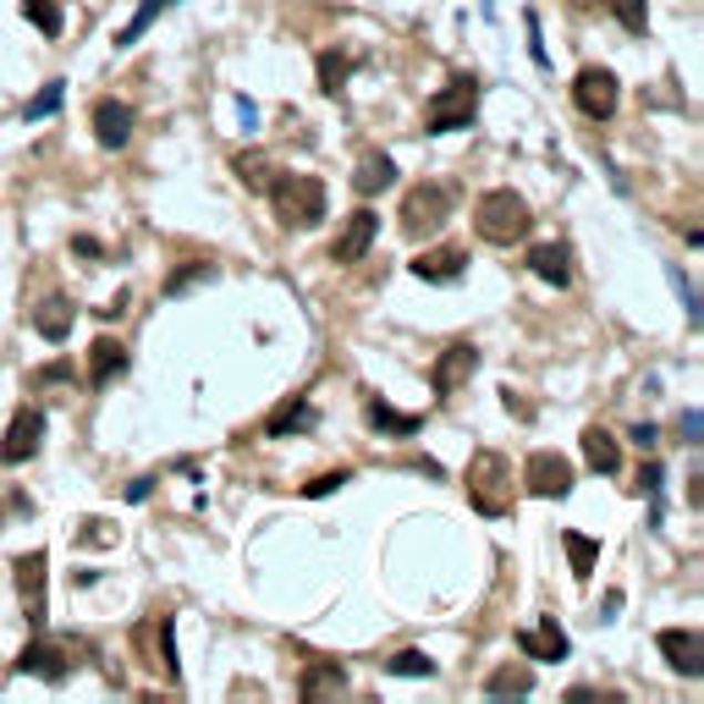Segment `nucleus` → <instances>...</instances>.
I'll use <instances>...</instances> for the list:
<instances>
[{
    "label": "nucleus",
    "mask_w": 704,
    "mask_h": 704,
    "mask_svg": "<svg viewBox=\"0 0 704 704\" xmlns=\"http://www.w3.org/2000/svg\"><path fill=\"white\" fill-rule=\"evenodd\" d=\"M271 204H276V221L292 226V232L319 226L325 221V182L319 176H303V171L271 176Z\"/></svg>",
    "instance_id": "nucleus-3"
},
{
    "label": "nucleus",
    "mask_w": 704,
    "mask_h": 704,
    "mask_svg": "<svg viewBox=\"0 0 704 704\" xmlns=\"http://www.w3.org/2000/svg\"><path fill=\"white\" fill-rule=\"evenodd\" d=\"M583 462H589V473H616L622 468V446H616V435L605 424L583 429Z\"/></svg>",
    "instance_id": "nucleus-19"
},
{
    "label": "nucleus",
    "mask_w": 704,
    "mask_h": 704,
    "mask_svg": "<svg viewBox=\"0 0 704 704\" xmlns=\"http://www.w3.org/2000/svg\"><path fill=\"white\" fill-rule=\"evenodd\" d=\"M567 562H572V578H578V583H583V578H589V572H594V562H600V545H594V540H589V534H572V529H567Z\"/></svg>",
    "instance_id": "nucleus-25"
},
{
    "label": "nucleus",
    "mask_w": 704,
    "mask_h": 704,
    "mask_svg": "<svg viewBox=\"0 0 704 704\" xmlns=\"http://www.w3.org/2000/svg\"><path fill=\"white\" fill-rule=\"evenodd\" d=\"M94 139L105 143V149H122V143L133 139V105L100 100V105H94Z\"/></svg>",
    "instance_id": "nucleus-16"
},
{
    "label": "nucleus",
    "mask_w": 704,
    "mask_h": 704,
    "mask_svg": "<svg viewBox=\"0 0 704 704\" xmlns=\"http://www.w3.org/2000/svg\"><path fill=\"white\" fill-rule=\"evenodd\" d=\"M127 364H133V353H127L116 336L94 341V347H89V386H111L116 375H127Z\"/></svg>",
    "instance_id": "nucleus-15"
},
{
    "label": "nucleus",
    "mask_w": 704,
    "mask_h": 704,
    "mask_svg": "<svg viewBox=\"0 0 704 704\" xmlns=\"http://www.w3.org/2000/svg\"><path fill=\"white\" fill-rule=\"evenodd\" d=\"M655 644L672 661V672H683V677H700L704 672V633H694V628H661Z\"/></svg>",
    "instance_id": "nucleus-12"
},
{
    "label": "nucleus",
    "mask_w": 704,
    "mask_h": 704,
    "mask_svg": "<svg viewBox=\"0 0 704 704\" xmlns=\"http://www.w3.org/2000/svg\"><path fill=\"white\" fill-rule=\"evenodd\" d=\"M451 210H457V182H440V176L414 182L408 198H402V232L408 237H429V232H440V221Z\"/></svg>",
    "instance_id": "nucleus-4"
},
{
    "label": "nucleus",
    "mask_w": 704,
    "mask_h": 704,
    "mask_svg": "<svg viewBox=\"0 0 704 704\" xmlns=\"http://www.w3.org/2000/svg\"><path fill=\"white\" fill-rule=\"evenodd\" d=\"M83 540H94V545H116V529H111V523H89V529L78 534V545H83Z\"/></svg>",
    "instance_id": "nucleus-36"
},
{
    "label": "nucleus",
    "mask_w": 704,
    "mask_h": 704,
    "mask_svg": "<svg viewBox=\"0 0 704 704\" xmlns=\"http://www.w3.org/2000/svg\"><path fill=\"white\" fill-rule=\"evenodd\" d=\"M529 221H534V210H529V198L512 193V187H490V193L473 204V232H479L484 243H496V248L523 243V237H529Z\"/></svg>",
    "instance_id": "nucleus-1"
},
{
    "label": "nucleus",
    "mask_w": 704,
    "mask_h": 704,
    "mask_svg": "<svg viewBox=\"0 0 704 704\" xmlns=\"http://www.w3.org/2000/svg\"><path fill=\"white\" fill-rule=\"evenodd\" d=\"M462 265H468V254L446 243V248H429V254L414 259V276H419V282H457V276H462Z\"/></svg>",
    "instance_id": "nucleus-20"
},
{
    "label": "nucleus",
    "mask_w": 704,
    "mask_h": 704,
    "mask_svg": "<svg viewBox=\"0 0 704 704\" xmlns=\"http://www.w3.org/2000/svg\"><path fill=\"white\" fill-rule=\"evenodd\" d=\"M341 83H347V55L341 50H325L319 55V89L325 94H341Z\"/></svg>",
    "instance_id": "nucleus-29"
},
{
    "label": "nucleus",
    "mask_w": 704,
    "mask_h": 704,
    "mask_svg": "<svg viewBox=\"0 0 704 704\" xmlns=\"http://www.w3.org/2000/svg\"><path fill=\"white\" fill-rule=\"evenodd\" d=\"M523 265H529V271H534L540 282L572 286V248H567V243H534Z\"/></svg>",
    "instance_id": "nucleus-14"
},
{
    "label": "nucleus",
    "mask_w": 704,
    "mask_h": 704,
    "mask_svg": "<svg viewBox=\"0 0 704 704\" xmlns=\"http://www.w3.org/2000/svg\"><path fill=\"white\" fill-rule=\"evenodd\" d=\"M369 424H375V429H391V435H419L424 429L419 414H391L386 402H369Z\"/></svg>",
    "instance_id": "nucleus-26"
},
{
    "label": "nucleus",
    "mask_w": 704,
    "mask_h": 704,
    "mask_svg": "<svg viewBox=\"0 0 704 704\" xmlns=\"http://www.w3.org/2000/svg\"><path fill=\"white\" fill-rule=\"evenodd\" d=\"M572 105H578L589 122H611L616 105H622V83H616V72H605V67H583V72L572 78Z\"/></svg>",
    "instance_id": "nucleus-6"
},
{
    "label": "nucleus",
    "mask_w": 704,
    "mask_h": 704,
    "mask_svg": "<svg viewBox=\"0 0 704 704\" xmlns=\"http://www.w3.org/2000/svg\"><path fill=\"white\" fill-rule=\"evenodd\" d=\"M215 276V265L210 259H193L187 271H171V282H165V297H176V292H187L193 282H210Z\"/></svg>",
    "instance_id": "nucleus-32"
},
{
    "label": "nucleus",
    "mask_w": 704,
    "mask_h": 704,
    "mask_svg": "<svg viewBox=\"0 0 704 704\" xmlns=\"http://www.w3.org/2000/svg\"><path fill=\"white\" fill-rule=\"evenodd\" d=\"M39 440H44V414L39 408H17L11 424H6V435H0V462H28L33 451H39Z\"/></svg>",
    "instance_id": "nucleus-8"
},
{
    "label": "nucleus",
    "mask_w": 704,
    "mask_h": 704,
    "mask_svg": "<svg viewBox=\"0 0 704 704\" xmlns=\"http://www.w3.org/2000/svg\"><path fill=\"white\" fill-rule=\"evenodd\" d=\"M479 369V347L473 341H451L446 353H440V364H435V397H451V391H462L468 386V375Z\"/></svg>",
    "instance_id": "nucleus-11"
},
{
    "label": "nucleus",
    "mask_w": 704,
    "mask_h": 704,
    "mask_svg": "<svg viewBox=\"0 0 704 704\" xmlns=\"http://www.w3.org/2000/svg\"><path fill=\"white\" fill-rule=\"evenodd\" d=\"M336 484H347V473H325V479H314V484H303V496H330Z\"/></svg>",
    "instance_id": "nucleus-37"
},
{
    "label": "nucleus",
    "mask_w": 704,
    "mask_h": 704,
    "mask_svg": "<svg viewBox=\"0 0 704 704\" xmlns=\"http://www.w3.org/2000/svg\"><path fill=\"white\" fill-rule=\"evenodd\" d=\"M11 572H17V600H22V616L39 628V622H44V572H50L44 551L17 557V562H11Z\"/></svg>",
    "instance_id": "nucleus-9"
},
{
    "label": "nucleus",
    "mask_w": 704,
    "mask_h": 704,
    "mask_svg": "<svg viewBox=\"0 0 704 704\" xmlns=\"http://www.w3.org/2000/svg\"><path fill=\"white\" fill-rule=\"evenodd\" d=\"M611 11H616V22L628 33H650V6L644 0H611Z\"/></svg>",
    "instance_id": "nucleus-31"
},
{
    "label": "nucleus",
    "mask_w": 704,
    "mask_h": 704,
    "mask_svg": "<svg viewBox=\"0 0 704 704\" xmlns=\"http://www.w3.org/2000/svg\"><path fill=\"white\" fill-rule=\"evenodd\" d=\"M160 11H165V0H143V11L127 22V28H122V33H116V44H133V39H139V33L154 22V17H160Z\"/></svg>",
    "instance_id": "nucleus-34"
},
{
    "label": "nucleus",
    "mask_w": 704,
    "mask_h": 704,
    "mask_svg": "<svg viewBox=\"0 0 704 704\" xmlns=\"http://www.w3.org/2000/svg\"><path fill=\"white\" fill-rule=\"evenodd\" d=\"M72 319H78V314H72L67 297H44V303L33 308V330H39L44 341H67V336H72Z\"/></svg>",
    "instance_id": "nucleus-21"
},
{
    "label": "nucleus",
    "mask_w": 704,
    "mask_h": 704,
    "mask_svg": "<svg viewBox=\"0 0 704 704\" xmlns=\"http://www.w3.org/2000/svg\"><path fill=\"white\" fill-rule=\"evenodd\" d=\"M473 116H479V83H473V78H451V83L429 100L424 133H457V127H473Z\"/></svg>",
    "instance_id": "nucleus-5"
},
{
    "label": "nucleus",
    "mask_w": 704,
    "mask_h": 704,
    "mask_svg": "<svg viewBox=\"0 0 704 704\" xmlns=\"http://www.w3.org/2000/svg\"><path fill=\"white\" fill-rule=\"evenodd\" d=\"M462 484H468L473 512H484V518H507L512 512V468H507L501 451H473Z\"/></svg>",
    "instance_id": "nucleus-2"
},
{
    "label": "nucleus",
    "mask_w": 704,
    "mask_h": 704,
    "mask_svg": "<svg viewBox=\"0 0 704 704\" xmlns=\"http://www.w3.org/2000/svg\"><path fill=\"white\" fill-rule=\"evenodd\" d=\"M72 248H78L83 259H100V243H94V237H72Z\"/></svg>",
    "instance_id": "nucleus-38"
},
{
    "label": "nucleus",
    "mask_w": 704,
    "mask_h": 704,
    "mask_svg": "<svg viewBox=\"0 0 704 704\" xmlns=\"http://www.w3.org/2000/svg\"><path fill=\"white\" fill-rule=\"evenodd\" d=\"M518 644H523V655L529 661H567V633H562V622L557 616H540V628L529 633H518Z\"/></svg>",
    "instance_id": "nucleus-17"
},
{
    "label": "nucleus",
    "mask_w": 704,
    "mask_h": 704,
    "mask_svg": "<svg viewBox=\"0 0 704 704\" xmlns=\"http://www.w3.org/2000/svg\"><path fill=\"white\" fill-rule=\"evenodd\" d=\"M22 17H28L33 28H44L50 39L61 33V6H55V0H22Z\"/></svg>",
    "instance_id": "nucleus-30"
},
{
    "label": "nucleus",
    "mask_w": 704,
    "mask_h": 704,
    "mask_svg": "<svg viewBox=\"0 0 704 704\" xmlns=\"http://www.w3.org/2000/svg\"><path fill=\"white\" fill-rule=\"evenodd\" d=\"M265 429H271V435H292V429H314V408H308L303 397H292V402H286V408H282V414H276L271 424H265Z\"/></svg>",
    "instance_id": "nucleus-27"
},
{
    "label": "nucleus",
    "mask_w": 704,
    "mask_h": 704,
    "mask_svg": "<svg viewBox=\"0 0 704 704\" xmlns=\"http://www.w3.org/2000/svg\"><path fill=\"white\" fill-rule=\"evenodd\" d=\"M232 171H237V176H243V187H254V193H265V187H271V176H276V165H271L259 149L232 154Z\"/></svg>",
    "instance_id": "nucleus-23"
},
{
    "label": "nucleus",
    "mask_w": 704,
    "mask_h": 704,
    "mask_svg": "<svg viewBox=\"0 0 704 704\" xmlns=\"http://www.w3.org/2000/svg\"><path fill=\"white\" fill-rule=\"evenodd\" d=\"M523 484H529V496L562 501V496H572V462L562 451H534L529 468H523Z\"/></svg>",
    "instance_id": "nucleus-7"
},
{
    "label": "nucleus",
    "mask_w": 704,
    "mask_h": 704,
    "mask_svg": "<svg viewBox=\"0 0 704 704\" xmlns=\"http://www.w3.org/2000/svg\"><path fill=\"white\" fill-rule=\"evenodd\" d=\"M375 237H380V215H375V210H353V221H347L341 237L330 243V259H336V265H358V259L375 248Z\"/></svg>",
    "instance_id": "nucleus-10"
},
{
    "label": "nucleus",
    "mask_w": 704,
    "mask_h": 704,
    "mask_svg": "<svg viewBox=\"0 0 704 704\" xmlns=\"http://www.w3.org/2000/svg\"><path fill=\"white\" fill-rule=\"evenodd\" d=\"M397 182V160L386 154V149H369L364 160H358V171H353V187L364 193V198H375V193H386Z\"/></svg>",
    "instance_id": "nucleus-18"
},
{
    "label": "nucleus",
    "mask_w": 704,
    "mask_h": 704,
    "mask_svg": "<svg viewBox=\"0 0 704 704\" xmlns=\"http://www.w3.org/2000/svg\"><path fill=\"white\" fill-rule=\"evenodd\" d=\"M17 672H22V677H50V683H61L72 666H67V650H61V644H50V639H28L22 655H17Z\"/></svg>",
    "instance_id": "nucleus-13"
},
{
    "label": "nucleus",
    "mask_w": 704,
    "mask_h": 704,
    "mask_svg": "<svg viewBox=\"0 0 704 704\" xmlns=\"http://www.w3.org/2000/svg\"><path fill=\"white\" fill-rule=\"evenodd\" d=\"M529 688H534V672H529V666H501V672L484 677V694H496V700H507V694H529Z\"/></svg>",
    "instance_id": "nucleus-24"
},
{
    "label": "nucleus",
    "mask_w": 704,
    "mask_h": 704,
    "mask_svg": "<svg viewBox=\"0 0 704 704\" xmlns=\"http://www.w3.org/2000/svg\"><path fill=\"white\" fill-rule=\"evenodd\" d=\"M386 672H391V677H435V661H429L424 650H397V655L386 661Z\"/></svg>",
    "instance_id": "nucleus-28"
},
{
    "label": "nucleus",
    "mask_w": 704,
    "mask_h": 704,
    "mask_svg": "<svg viewBox=\"0 0 704 704\" xmlns=\"http://www.w3.org/2000/svg\"><path fill=\"white\" fill-rule=\"evenodd\" d=\"M661 484H666L661 462H644V468H639V479H633V496H661Z\"/></svg>",
    "instance_id": "nucleus-35"
},
{
    "label": "nucleus",
    "mask_w": 704,
    "mask_h": 704,
    "mask_svg": "<svg viewBox=\"0 0 704 704\" xmlns=\"http://www.w3.org/2000/svg\"><path fill=\"white\" fill-rule=\"evenodd\" d=\"M303 700L314 704V700H330V694H341L347 688V672L336 666V661H308V672H303Z\"/></svg>",
    "instance_id": "nucleus-22"
},
{
    "label": "nucleus",
    "mask_w": 704,
    "mask_h": 704,
    "mask_svg": "<svg viewBox=\"0 0 704 704\" xmlns=\"http://www.w3.org/2000/svg\"><path fill=\"white\" fill-rule=\"evenodd\" d=\"M61 89H67V83H44V94H39V100H28V111H22V116H28V122L55 116V111H61Z\"/></svg>",
    "instance_id": "nucleus-33"
}]
</instances>
